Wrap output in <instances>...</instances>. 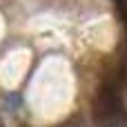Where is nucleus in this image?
<instances>
[{
    "label": "nucleus",
    "mask_w": 127,
    "mask_h": 127,
    "mask_svg": "<svg viewBox=\"0 0 127 127\" xmlns=\"http://www.w3.org/2000/svg\"><path fill=\"white\" fill-rule=\"evenodd\" d=\"M125 63H121L118 69L109 71L94 98L92 105V118L96 127H123L125 125V103H123V85H125Z\"/></svg>",
    "instance_id": "f257e3e1"
},
{
    "label": "nucleus",
    "mask_w": 127,
    "mask_h": 127,
    "mask_svg": "<svg viewBox=\"0 0 127 127\" xmlns=\"http://www.w3.org/2000/svg\"><path fill=\"white\" fill-rule=\"evenodd\" d=\"M54 127H89V125H87L83 114H71L67 121H63L60 125H54Z\"/></svg>",
    "instance_id": "f03ea898"
},
{
    "label": "nucleus",
    "mask_w": 127,
    "mask_h": 127,
    "mask_svg": "<svg viewBox=\"0 0 127 127\" xmlns=\"http://www.w3.org/2000/svg\"><path fill=\"white\" fill-rule=\"evenodd\" d=\"M112 2H114V7H116V16H118V20L127 27V0H112Z\"/></svg>",
    "instance_id": "7ed1b4c3"
},
{
    "label": "nucleus",
    "mask_w": 127,
    "mask_h": 127,
    "mask_svg": "<svg viewBox=\"0 0 127 127\" xmlns=\"http://www.w3.org/2000/svg\"><path fill=\"white\" fill-rule=\"evenodd\" d=\"M18 105H20V96H18V94H9V96H4V107L16 109Z\"/></svg>",
    "instance_id": "20e7f679"
},
{
    "label": "nucleus",
    "mask_w": 127,
    "mask_h": 127,
    "mask_svg": "<svg viewBox=\"0 0 127 127\" xmlns=\"http://www.w3.org/2000/svg\"><path fill=\"white\" fill-rule=\"evenodd\" d=\"M0 127H7V125H4V123H2V118H0Z\"/></svg>",
    "instance_id": "39448f33"
}]
</instances>
